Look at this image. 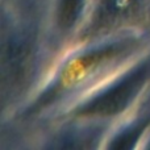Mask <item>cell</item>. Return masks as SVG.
<instances>
[{"label": "cell", "mask_w": 150, "mask_h": 150, "mask_svg": "<svg viewBox=\"0 0 150 150\" xmlns=\"http://www.w3.org/2000/svg\"><path fill=\"white\" fill-rule=\"evenodd\" d=\"M150 76V65H142L125 78L87 100L76 115L86 119H108L124 112L132 104Z\"/></svg>", "instance_id": "cell-1"}, {"label": "cell", "mask_w": 150, "mask_h": 150, "mask_svg": "<svg viewBox=\"0 0 150 150\" xmlns=\"http://www.w3.org/2000/svg\"><path fill=\"white\" fill-rule=\"evenodd\" d=\"M130 46V42H116L76 55L62 70L59 80L61 88H74V86L95 76L101 70L125 57Z\"/></svg>", "instance_id": "cell-2"}, {"label": "cell", "mask_w": 150, "mask_h": 150, "mask_svg": "<svg viewBox=\"0 0 150 150\" xmlns=\"http://www.w3.org/2000/svg\"><path fill=\"white\" fill-rule=\"evenodd\" d=\"M86 0H58L57 23L61 29H71L82 16Z\"/></svg>", "instance_id": "cell-3"}]
</instances>
